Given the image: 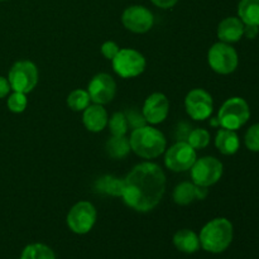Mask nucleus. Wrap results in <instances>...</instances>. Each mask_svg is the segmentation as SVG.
Instances as JSON below:
<instances>
[{
  "mask_svg": "<svg viewBox=\"0 0 259 259\" xmlns=\"http://www.w3.org/2000/svg\"><path fill=\"white\" fill-rule=\"evenodd\" d=\"M185 109L187 115L194 120H206L214 111V100L204 89H194L185 98Z\"/></svg>",
  "mask_w": 259,
  "mask_h": 259,
  "instance_id": "nucleus-11",
  "label": "nucleus"
},
{
  "mask_svg": "<svg viewBox=\"0 0 259 259\" xmlns=\"http://www.w3.org/2000/svg\"><path fill=\"white\" fill-rule=\"evenodd\" d=\"M106 153L114 159H123L131 153V143L126 136H111L105 144Z\"/></svg>",
  "mask_w": 259,
  "mask_h": 259,
  "instance_id": "nucleus-20",
  "label": "nucleus"
},
{
  "mask_svg": "<svg viewBox=\"0 0 259 259\" xmlns=\"http://www.w3.org/2000/svg\"><path fill=\"white\" fill-rule=\"evenodd\" d=\"M0 2H7V0H0Z\"/></svg>",
  "mask_w": 259,
  "mask_h": 259,
  "instance_id": "nucleus-35",
  "label": "nucleus"
},
{
  "mask_svg": "<svg viewBox=\"0 0 259 259\" xmlns=\"http://www.w3.org/2000/svg\"><path fill=\"white\" fill-rule=\"evenodd\" d=\"M129 143L132 151L144 159L157 158L166 152L167 147L164 134L149 124L133 129L129 137Z\"/></svg>",
  "mask_w": 259,
  "mask_h": 259,
  "instance_id": "nucleus-2",
  "label": "nucleus"
},
{
  "mask_svg": "<svg viewBox=\"0 0 259 259\" xmlns=\"http://www.w3.org/2000/svg\"><path fill=\"white\" fill-rule=\"evenodd\" d=\"M142 114L149 125L163 123L169 114V100L164 94L153 93L144 100Z\"/></svg>",
  "mask_w": 259,
  "mask_h": 259,
  "instance_id": "nucleus-14",
  "label": "nucleus"
},
{
  "mask_svg": "<svg viewBox=\"0 0 259 259\" xmlns=\"http://www.w3.org/2000/svg\"><path fill=\"white\" fill-rule=\"evenodd\" d=\"M238 18L244 24L259 27V0H240Z\"/></svg>",
  "mask_w": 259,
  "mask_h": 259,
  "instance_id": "nucleus-21",
  "label": "nucleus"
},
{
  "mask_svg": "<svg viewBox=\"0 0 259 259\" xmlns=\"http://www.w3.org/2000/svg\"><path fill=\"white\" fill-rule=\"evenodd\" d=\"M109 115L104 105L90 104L82 111V123L91 133H100L108 126Z\"/></svg>",
  "mask_w": 259,
  "mask_h": 259,
  "instance_id": "nucleus-16",
  "label": "nucleus"
},
{
  "mask_svg": "<svg viewBox=\"0 0 259 259\" xmlns=\"http://www.w3.org/2000/svg\"><path fill=\"white\" fill-rule=\"evenodd\" d=\"M190 171H191V180L195 185L210 187L220 181L224 172V166L215 157L206 156L197 158Z\"/></svg>",
  "mask_w": 259,
  "mask_h": 259,
  "instance_id": "nucleus-8",
  "label": "nucleus"
},
{
  "mask_svg": "<svg viewBox=\"0 0 259 259\" xmlns=\"http://www.w3.org/2000/svg\"><path fill=\"white\" fill-rule=\"evenodd\" d=\"M166 192V175L153 162H143L132 168L123 179L121 199L124 204L138 212L156 209Z\"/></svg>",
  "mask_w": 259,
  "mask_h": 259,
  "instance_id": "nucleus-1",
  "label": "nucleus"
},
{
  "mask_svg": "<svg viewBox=\"0 0 259 259\" xmlns=\"http://www.w3.org/2000/svg\"><path fill=\"white\" fill-rule=\"evenodd\" d=\"M95 190L100 194L109 195V196H121L123 191V179H118L111 175L98 179L95 184Z\"/></svg>",
  "mask_w": 259,
  "mask_h": 259,
  "instance_id": "nucleus-22",
  "label": "nucleus"
},
{
  "mask_svg": "<svg viewBox=\"0 0 259 259\" xmlns=\"http://www.w3.org/2000/svg\"><path fill=\"white\" fill-rule=\"evenodd\" d=\"M10 90H12V89H10L8 78L4 77V76H0V99H3V98H5V96L9 95Z\"/></svg>",
  "mask_w": 259,
  "mask_h": 259,
  "instance_id": "nucleus-31",
  "label": "nucleus"
},
{
  "mask_svg": "<svg viewBox=\"0 0 259 259\" xmlns=\"http://www.w3.org/2000/svg\"><path fill=\"white\" fill-rule=\"evenodd\" d=\"M119 50H120V47H119L115 42H113V40H106V42H104L103 46H101V53H103V56L106 60L110 61L115 57L116 53L119 52Z\"/></svg>",
  "mask_w": 259,
  "mask_h": 259,
  "instance_id": "nucleus-30",
  "label": "nucleus"
},
{
  "mask_svg": "<svg viewBox=\"0 0 259 259\" xmlns=\"http://www.w3.org/2000/svg\"><path fill=\"white\" fill-rule=\"evenodd\" d=\"M234 228L227 218H215L204 225L200 232V244L209 253H223L232 244Z\"/></svg>",
  "mask_w": 259,
  "mask_h": 259,
  "instance_id": "nucleus-3",
  "label": "nucleus"
},
{
  "mask_svg": "<svg viewBox=\"0 0 259 259\" xmlns=\"http://www.w3.org/2000/svg\"><path fill=\"white\" fill-rule=\"evenodd\" d=\"M8 109L14 114H20L27 109L28 99L27 94L18 93V91H13L9 96H8L7 101Z\"/></svg>",
  "mask_w": 259,
  "mask_h": 259,
  "instance_id": "nucleus-27",
  "label": "nucleus"
},
{
  "mask_svg": "<svg viewBox=\"0 0 259 259\" xmlns=\"http://www.w3.org/2000/svg\"><path fill=\"white\" fill-rule=\"evenodd\" d=\"M151 2L161 9H171L179 3V0H151Z\"/></svg>",
  "mask_w": 259,
  "mask_h": 259,
  "instance_id": "nucleus-32",
  "label": "nucleus"
},
{
  "mask_svg": "<svg viewBox=\"0 0 259 259\" xmlns=\"http://www.w3.org/2000/svg\"><path fill=\"white\" fill-rule=\"evenodd\" d=\"M174 244L180 252L187 253V254L197 252L201 247L199 235L190 229L179 230L174 235Z\"/></svg>",
  "mask_w": 259,
  "mask_h": 259,
  "instance_id": "nucleus-19",
  "label": "nucleus"
},
{
  "mask_svg": "<svg viewBox=\"0 0 259 259\" xmlns=\"http://www.w3.org/2000/svg\"><path fill=\"white\" fill-rule=\"evenodd\" d=\"M111 65L116 75L121 78H133L144 72L147 61L139 51L133 48H121L111 60Z\"/></svg>",
  "mask_w": 259,
  "mask_h": 259,
  "instance_id": "nucleus-6",
  "label": "nucleus"
},
{
  "mask_svg": "<svg viewBox=\"0 0 259 259\" xmlns=\"http://www.w3.org/2000/svg\"><path fill=\"white\" fill-rule=\"evenodd\" d=\"M215 146L224 156H233L238 152L240 147V141L235 131L222 128L218 131L215 137Z\"/></svg>",
  "mask_w": 259,
  "mask_h": 259,
  "instance_id": "nucleus-18",
  "label": "nucleus"
},
{
  "mask_svg": "<svg viewBox=\"0 0 259 259\" xmlns=\"http://www.w3.org/2000/svg\"><path fill=\"white\" fill-rule=\"evenodd\" d=\"M20 259H56V255L48 245L33 243L23 249Z\"/></svg>",
  "mask_w": 259,
  "mask_h": 259,
  "instance_id": "nucleus-23",
  "label": "nucleus"
},
{
  "mask_svg": "<svg viewBox=\"0 0 259 259\" xmlns=\"http://www.w3.org/2000/svg\"><path fill=\"white\" fill-rule=\"evenodd\" d=\"M38 80H39V73L37 66L28 60L15 62L8 73L10 89L18 93H32L38 85Z\"/></svg>",
  "mask_w": 259,
  "mask_h": 259,
  "instance_id": "nucleus-5",
  "label": "nucleus"
},
{
  "mask_svg": "<svg viewBox=\"0 0 259 259\" xmlns=\"http://www.w3.org/2000/svg\"><path fill=\"white\" fill-rule=\"evenodd\" d=\"M207 196V187H201L195 185L194 182L185 181L177 185L174 190V201L177 205L181 206H186V205L192 204V202L197 201V200H204Z\"/></svg>",
  "mask_w": 259,
  "mask_h": 259,
  "instance_id": "nucleus-15",
  "label": "nucleus"
},
{
  "mask_svg": "<svg viewBox=\"0 0 259 259\" xmlns=\"http://www.w3.org/2000/svg\"><path fill=\"white\" fill-rule=\"evenodd\" d=\"M210 125L211 126H220V123H219V119L217 118H211L210 119Z\"/></svg>",
  "mask_w": 259,
  "mask_h": 259,
  "instance_id": "nucleus-34",
  "label": "nucleus"
},
{
  "mask_svg": "<svg viewBox=\"0 0 259 259\" xmlns=\"http://www.w3.org/2000/svg\"><path fill=\"white\" fill-rule=\"evenodd\" d=\"M197 159L196 149L192 148L186 141H179L166 149L164 164L172 172H186L191 169Z\"/></svg>",
  "mask_w": 259,
  "mask_h": 259,
  "instance_id": "nucleus-10",
  "label": "nucleus"
},
{
  "mask_svg": "<svg viewBox=\"0 0 259 259\" xmlns=\"http://www.w3.org/2000/svg\"><path fill=\"white\" fill-rule=\"evenodd\" d=\"M124 28L136 34H143L153 28L154 15L143 5H131L121 14Z\"/></svg>",
  "mask_w": 259,
  "mask_h": 259,
  "instance_id": "nucleus-12",
  "label": "nucleus"
},
{
  "mask_svg": "<svg viewBox=\"0 0 259 259\" xmlns=\"http://www.w3.org/2000/svg\"><path fill=\"white\" fill-rule=\"evenodd\" d=\"M207 62L210 68L219 75H229L237 70L239 57L235 48L229 43L218 42L210 47L207 52Z\"/></svg>",
  "mask_w": 259,
  "mask_h": 259,
  "instance_id": "nucleus-7",
  "label": "nucleus"
},
{
  "mask_svg": "<svg viewBox=\"0 0 259 259\" xmlns=\"http://www.w3.org/2000/svg\"><path fill=\"white\" fill-rule=\"evenodd\" d=\"M244 141L245 146L250 152H259V123L248 129Z\"/></svg>",
  "mask_w": 259,
  "mask_h": 259,
  "instance_id": "nucleus-28",
  "label": "nucleus"
},
{
  "mask_svg": "<svg viewBox=\"0 0 259 259\" xmlns=\"http://www.w3.org/2000/svg\"><path fill=\"white\" fill-rule=\"evenodd\" d=\"M90 104V95L88 90H83V89H76L71 91L67 96V105L73 111H83Z\"/></svg>",
  "mask_w": 259,
  "mask_h": 259,
  "instance_id": "nucleus-24",
  "label": "nucleus"
},
{
  "mask_svg": "<svg viewBox=\"0 0 259 259\" xmlns=\"http://www.w3.org/2000/svg\"><path fill=\"white\" fill-rule=\"evenodd\" d=\"M217 33L220 42L229 45L239 42L244 35V23L238 17H228L219 23Z\"/></svg>",
  "mask_w": 259,
  "mask_h": 259,
  "instance_id": "nucleus-17",
  "label": "nucleus"
},
{
  "mask_svg": "<svg viewBox=\"0 0 259 259\" xmlns=\"http://www.w3.org/2000/svg\"><path fill=\"white\" fill-rule=\"evenodd\" d=\"M259 33V27L257 25H248L244 24V35L249 39H254Z\"/></svg>",
  "mask_w": 259,
  "mask_h": 259,
  "instance_id": "nucleus-33",
  "label": "nucleus"
},
{
  "mask_svg": "<svg viewBox=\"0 0 259 259\" xmlns=\"http://www.w3.org/2000/svg\"><path fill=\"white\" fill-rule=\"evenodd\" d=\"M108 126L110 129L111 136H126L129 131V124L126 120V116L123 111L114 113L109 118Z\"/></svg>",
  "mask_w": 259,
  "mask_h": 259,
  "instance_id": "nucleus-26",
  "label": "nucleus"
},
{
  "mask_svg": "<svg viewBox=\"0 0 259 259\" xmlns=\"http://www.w3.org/2000/svg\"><path fill=\"white\" fill-rule=\"evenodd\" d=\"M124 114H125L126 120H128V124H129V128H132V131L136 128H139V126L146 125L147 124L142 111L139 113V111L136 110V109H129V110L124 111Z\"/></svg>",
  "mask_w": 259,
  "mask_h": 259,
  "instance_id": "nucleus-29",
  "label": "nucleus"
},
{
  "mask_svg": "<svg viewBox=\"0 0 259 259\" xmlns=\"http://www.w3.org/2000/svg\"><path fill=\"white\" fill-rule=\"evenodd\" d=\"M98 211L95 206L89 201H78L68 211L66 223L70 230L75 234H88L95 225Z\"/></svg>",
  "mask_w": 259,
  "mask_h": 259,
  "instance_id": "nucleus-9",
  "label": "nucleus"
},
{
  "mask_svg": "<svg viewBox=\"0 0 259 259\" xmlns=\"http://www.w3.org/2000/svg\"><path fill=\"white\" fill-rule=\"evenodd\" d=\"M88 93L94 104L106 105L111 103L116 95V82L109 73H98L91 78Z\"/></svg>",
  "mask_w": 259,
  "mask_h": 259,
  "instance_id": "nucleus-13",
  "label": "nucleus"
},
{
  "mask_svg": "<svg viewBox=\"0 0 259 259\" xmlns=\"http://www.w3.org/2000/svg\"><path fill=\"white\" fill-rule=\"evenodd\" d=\"M250 118V109L247 101L239 96H234L225 101L219 109L218 119L222 128L238 131Z\"/></svg>",
  "mask_w": 259,
  "mask_h": 259,
  "instance_id": "nucleus-4",
  "label": "nucleus"
},
{
  "mask_svg": "<svg viewBox=\"0 0 259 259\" xmlns=\"http://www.w3.org/2000/svg\"><path fill=\"white\" fill-rule=\"evenodd\" d=\"M210 132L204 128H195L187 136L186 142L192 147L194 149L199 151V149H204L209 146L210 143Z\"/></svg>",
  "mask_w": 259,
  "mask_h": 259,
  "instance_id": "nucleus-25",
  "label": "nucleus"
}]
</instances>
